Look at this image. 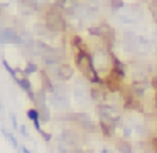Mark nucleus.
<instances>
[{
    "instance_id": "nucleus-1",
    "label": "nucleus",
    "mask_w": 157,
    "mask_h": 153,
    "mask_svg": "<svg viewBox=\"0 0 157 153\" xmlns=\"http://www.w3.org/2000/svg\"><path fill=\"white\" fill-rule=\"evenodd\" d=\"M44 25L51 34H63L66 31V19L61 9L49 5L44 12Z\"/></svg>"
},
{
    "instance_id": "nucleus-2",
    "label": "nucleus",
    "mask_w": 157,
    "mask_h": 153,
    "mask_svg": "<svg viewBox=\"0 0 157 153\" xmlns=\"http://www.w3.org/2000/svg\"><path fill=\"white\" fill-rule=\"evenodd\" d=\"M96 113H98V118L101 121H110L115 125L122 121V109L117 108L115 104H106V103L96 104Z\"/></svg>"
},
{
    "instance_id": "nucleus-3",
    "label": "nucleus",
    "mask_w": 157,
    "mask_h": 153,
    "mask_svg": "<svg viewBox=\"0 0 157 153\" xmlns=\"http://www.w3.org/2000/svg\"><path fill=\"white\" fill-rule=\"evenodd\" d=\"M73 76H75L73 66L68 64V62H63V64H59L58 69H56L54 79H58V81H61V82H66V81H69V79H73Z\"/></svg>"
},
{
    "instance_id": "nucleus-4",
    "label": "nucleus",
    "mask_w": 157,
    "mask_h": 153,
    "mask_svg": "<svg viewBox=\"0 0 157 153\" xmlns=\"http://www.w3.org/2000/svg\"><path fill=\"white\" fill-rule=\"evenodd\" d=\"M108 96H110V93L105 89V86L93 84L91 88H90V98H91L95 103H98V104L105 103L106 99H108Z\"/></svg>"
},
{
    "instance_id": "nucleus-5",
    "label": "nucleus",
    "mask_w": 157,
    "mask_h": 153,
    "mask_svg": "<svg viewBox=\"0 0 157 153\" xmlns=\"http://www.w3.org/2000/svg\"><path fill=\"white\" fill-rule=\"evenodd\" d=\"M98 126H100V131H101V135L105 136V138H108V140L113 138L115 140V131H117V128H118V125L110 123V121H101V119H100Z\"/></svg>"
},
{
    "instance_id": "nucleus-6",
    "label": "nucleus",
    "mask_w": 157,
    "mask_h": 153,
    "mask_svg": "<svg viewBox=\"0 0 157 153\" xmlns=\"http://www.w3.org/2000/svg\"><path fill=\"white\" fill-rule=\"evenodd\" d=\"M115 150L118 153H133V145L130 140L115 138Z\"/></svg>"
},
{
    "instance_id": "nucleus-7",
    "label": "nucleus",
    "mask_w": 157,
    "mask_h": 153,
    "mask_svg": "<svg viewBox=\"0 0 157 153\" xmlns=\"http://www.w3.org/2000/svg\"><path fill=\"white\" fill-rule=\"evenodd\" d=\"M0 131H2V135L9 140V143L14 146V150H21V145H19V141H17V138H15L14 133H10L7 128H5V126H0Z\"/></svg>"
},
{
    "instance_id": "nucleus-8",
    "label": "nucleus",
    "mask_w": 157,
    "mask_h": 153,
    "mask_svg": "<svg viewBox=\"0 0 157 153\" xmlns=\"http://www.w3.org/2000/svg\"><path fill=\"white\" fill-rule=\"evenodd\" d=\"M75 98H76V101L78 103H85V98H86V91H85V88L83 86H79V84H76V88H75Z\"/></svg>"
},
{
    "instance_id": "nucleus-9",
    "label": "nucleus",
    "mask_w": 157,
    "mask_h": 153,
    "mask_svg": "<svg viewBox=\"0 0 157 153\" xmlns=\"http://www.w3.org/2000/svg\"><path fill=\"white\" fill-rule=\"evenodd\" d=\"M34 72H41V71H39V67H37V64H36V62L29 61L27 64H25V67H24V74L29 78V76L34 74Z\"/></svg>"
},
{
    "instance_id": "nucleus-10",
    "label": "nucleus",
    "mask_w": 157,
    "mask_h": 153,
    "mask_svg": "<svg viewBox=\"0 0 157 153\" xmlns=\"http://www.w3.org/2000/svg\"><path fill=\"white\" fill-rule=\"evenodd\" d=\"M27 118L31 119L32 123L41 121V113H39V109L37 108H29L27 109Z\"/></svg>"
},
{
    "instance_id": "nucleus-11",
    "label": "nucleus",
    "mask_w": 157,
    "mask_h": 153,
    "mask_svg": "<svg viewBox=\"0 0 157 153\" xmlns=\"http://www.w3.org/2000/svg\"><path fill=\"white\" fill-rule=\"evenodd\" d=\"M147 145H149V150L152 153H157V133H152L149 140H145Z\"/></svg>"
},
{
    "instance_id": "nucleus-12",
    "label": "nucleus",
    "mask_w": 157,
    "mask_h": 153,
    "mask_svg": "<svg viewBox=\"0 0 157 153\" xmlns=\"http://www.w3.org/2000/svg\"><path fill=\"white\" fill-rule=\"evenodd\" d=\"M108 7L112 10H122L125 7V2L123 0H108Z\"/></svg>"
},
{
    "instance_id": "nucleus-13",
    "label": "nucleus",
    "mask_w": 157,
    "mask_h": 153,
    "mask_svg": "<svg viewBox=\"0 0 157 153\" xmlns=\"http://www.w3.org/2000/svg\"><path fill=\"white\" fill-rule=\"evenodd\" d=\"M122 138H125V140H130L133 136V128L132 126H128V125H122Z\"/></svg>"
},
{
    "instance_id": "nucleus-14",
    "label": "nucleus",
    "mask_w": 157,
    "mask_h": 153,
    "mask_svg": "<svg viewBox=\"0 0 157 153\" xmlns=\"http://www.w3.org/2000/svg\"><path fill=\"white\" fill-rule=\"evenodd\" d=\"M39 113H41V123L51 121V111H49L48 106H46V108H42V109H39Z\"/></svg>"
},
{
    "instance_id": "nucleus-15",
    "label": "nucleus",
    "mask_w": 157,
    "mask_h": 153,
    "mask_svg": "<svg viewBox=\"0 0 157 153\" xmlns=\"http://www.w3.org/2000/svg\"><path fill=\"white\" fill-rule=\"evenodd\" d=\"M9 118H10V123H12V128H14L15 131H17V129L21 128V125H19V121H17V116H15L14 113H10V115H9Z\"/></svg>"
},
{
    "instance_id": "nucleus-16",
    "label": "nucleus",
    "mask_w": 157,
    "mask_h": 153,
    "mask_svg": "<svg viewBox=\"0 0 157 153\" xmlns=\"http://www.w3.org/2000/svg\"><path fill=\"white\" fill-rule=\"evenodd\" d=\"M19 131H21V135H22V136H25V138H29L27 126H25V125H21V128H19Z\"/></svg>"
},
{
    "instance_id": "nucleus-17",
    "label": "nucleus",
    "mask_w": 157,
    "mask_h": 153,
    "mask_svg": "<svg viewBox=\"0 0 157 153\" xmlns=\"http://www.w3.org/2000/svg\"><path fill=\"white\" fill-rule=\"evenodd\" d=\"M7 9V4H0V17L4 15V10Z\"/></svg>"
},
{
    "instance_id": "nucleus-18",
    "label": "nucleus",
    "mask_w": 157,
    "mask_h": 153,
    "mask_svg": "<svg viewBox=\"0 0 157 153\" xmlns=\"http://www.w3.org/2000/svg\"><path fill=\"white\" fill-rule=\"evenodd\" d=\"M101 153H115V151H113V150H110V148H103Z\"/></svg>"
},
{
    "instance_id": "nucleus-19",
    "label": "nucleus",
    "mask_w": 157,
    "mask_h": 153,
    "mask_svg": "<svg viewBox=\"0 0 157 153\" xmlns=\"http://www.w3.org/2000/svg\"><path fill=\"white\" fill-rule=\"evenodd\" d=\"M2 109H4V108H2V103H0V113H2Z\"/></svg>"
}]
</instances>
